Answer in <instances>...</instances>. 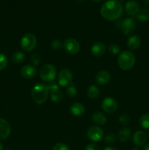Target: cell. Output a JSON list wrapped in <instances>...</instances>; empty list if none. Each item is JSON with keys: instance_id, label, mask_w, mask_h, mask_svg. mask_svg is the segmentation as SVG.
<instances>
[{"instance_id": "obj_7", "label": "cell", "mask_w": 149, "mask_h": 150, "mask_svg": "<svg viewBox=\"0 0 149 150\" xmlns=\"http://www.w3.org/2000/svg\"><path fill=\"white\" fill-rule=\"evenodd\" d=\"M64 48L68 54L75 55L78 54L80 50V45L78 41L74 38H68L65 40L63 44Z\"/></svg>"}, {"instance_id": "obj_5", "label": "cell", "mask_w": 149, "mask_h": 150, "mask_svg": "<svg viewBox=\"0 0 149 150\" xmlns=\"http://www.w3.org/2000/svg\"><path fill=\"white\" fill-rule=\"evenodd\" d=\"M37 38L33 34L28 33L23 35L20 40V46L26 51H32L36 48Z\"/></svg>"}, {"instance_id": "obj_15", "label": "cell", "mask_w": 149, "mask_h": 150, "mask_svg": "<svg viewBox=\"0 0 149 150\" xmlns=\"http://www.w3.org/2000/svg\"><path fill=\"white\" fill-rule=\"evenodd\" d=\"M146 140H147V136H146L144 132L141 131V130H138V131L135 132L132 138L133 143L137 146L144 145L145 143L146 142Z\"/></svg>"}, {"instance_id": "obj_29", "label": "cell", "mask_w": 149, "mask_h": 150, "mask_svg": "<svg viewBox=\"0 0 149 150\" xmlns=\"http://www.w3.org/2000/svg\"><path fill=\"white\" fill-rule=\"evenodd\" d=\"M120 46L118 44H112L109 46V52L113 55H116L120 52Z\"/></svg>"}, {"instance_id": "obj_21", "label": "cell", "mask_w": 149, "mask_h": 150, "mask_svg": "<svg viewBox=\"0 0 149 150\" xmlns=\"http://www.w3.org/2000/svg\"><path fill=\"white\" fill-rule=\"evenodd\" d=\"M131 129L129 127H124V128L121 129L119 131V133H118V140L121 142H127V141L129 140L130 137H131Z\"/></svg>"}, {"instance_id": "obj_18", "label": "cell", "mask_w": 149, "mask_h": 150, "mask_svg": "<svg viewBox=\"0 0 149 150\" xmlns=\"http://www.w3.org/2000/svg\"><path fill=\"white\" fill-rule=\"evenodd\" d=\"M70 112L74 117H80L83 115V113L85 112V107L84 105L80 103H73L70 108Z\"/></svg>"}, {"instance_id": "obj_35", "label": "cell", "mask_w": 149, "mask_h": 150, "mask_svg": "<svg viewBox=\"0 0 149 150\" xmlns=\"http://www.w3.org/2000/svg\"><path fill=\"white\" fill-rule=\"evenodd\" d=\"M103 150H118L117 148L112 147V146H107Z\"/></svg>"}, {"instance_id": "obj_20", "label": "cell", "mask_w": 149, "mask_h": 150, "mask_svg": "<svg viewBox=\"0 0 149 150\" xmlns=\"http://www.w3.org/2000/svg\"><path fill=\"white\" fill-rule=\"evenodd\" d=\"M92 120L95 124L103 125L106 124L107 117L103 113L100 112V111H96L92 115Z\"/></svg>"}, {"instance_id": "obj_39", "label": "cell", "mask_w": 149, "mask_h": 150, "mask_svg": "<svg viewBox=\"0 0 149 150\" xmlns=\"http://www.w3.org/2000/svg\"><path fill=\"white\" fill-rule=\"evenodd\" d=\"M76 1H77V2H79V3H83V2H85L86 0H76Z\"/></svg>"}, {"instance_id": "obj_28", "label": "cell", "mask_w": 149, "mask_h": 150, "mask_svg": "<svg viewBox=\"0 0 149 150\" xmlns=\"http://www.w3.org/2000/svg\"><path fill=\"white\" fill-rule=\"evenodd\" d=\"M8 63L7 57L4 54H0V71L4 70L6 68Z\"/></svg>"}, {"instance_id": "obj_11", "label": "cell", "mask_w": 149, "mask_h": 150, "mask_svg": "<svg viewBox=\"0 0 149 150\" xmlns=\"http://www.w3.org/2000/svg\"><path fill=\"white\" fill-rule=\"evenodd\" d=\"M48 87H49L50 98L51 100L55 103L61 102L63 99V95L58 86L55 83H53L48 86Z\"/></svg>"}, {"instance_id": "obj_19", "label": "cell", "mask_w": 149, "mask_h": 150, "mask_svg": "<svg viewBox=\"0 0 149 150\" xmlns=\"http://www.w3.org/2000/svg\"><path fill=\"white\" fill-rule=\"evenodd\" d=\"M141 45V39L137 35H133L129 38L127 41V46L131 50H136L140 48Z\"/></svg>"}, {"instance_id": "obj_26", "label": "cell", "mask_w": 149, "mask_h": 150, "mask_svg": "<svg viewBox=\"0 0 149 150\" xmlns=\"http://www.w3.org/2000/svg\"><path fill=\"white\" fill-rule=\"evenodd\" d=\"M67 94L68 96L71 97V98H73V97H76L77 95V90L75 88V86L71 83L70 85H69L67 87Z\"/></svg>"}, {"instance_id": "obj_32", "label": "cell", "mask_w": 149, "mask_h": 150, "mask_svg": "<svg viewBox=\"0 0 149 150\" xmlns=\"http://www.w3.org/2000/svg\"><path fill=\"white\" fill-rule=\"evenodd\" d=\"M53 150H70V149L67 145L62 143H58L53 146Z\"/></svg>"}, {"instance_id": "obj_34", "label": "cell", "mask_w": 149, "mask_h": 150, "mask_svg": "<svg viewBox=\"0 0 149 150\" xmlns=\"http://www.w3.org/2000/svg\"><path fill=\"white\" fill-rule=\"evenodd\" d=\"M85 150H100L99 146L95 144H90L86 147Z\"/></svg>"}, {"instance_id": "obj_9", "label": "cell", "mask_w": 149, "mask_h": 150, "mask_svg": "<svg viewBox=\"0 0 149 150\" xmlns=\"http://www.w3.org/2000/svg\"><path fill=\"white\" fill-rule=\"evenodd\" d=\"M87 136L91 141L94 142H100L104 137V132L102 128L97 126H91L87 131Z\"/></svg>"}, {"instance_id": "obj_8", "label": "cell", "mask_w": 149, "mask_h": 150, "mask_svg": "<svg viewBox=\"0 0 149 150\" xmlns=\"http://www.w3.org/2000/svg\"><path fill=\"white\" fill-rule=\"evenodd\" d=\"M136 28V23L131 18H127L121 21L120 23L119 29L125 35H129L134 32Z\"/></svg>"}, {"instance_id": "obj_14", "label": "cell", "mask_w": 149, "mask_h": 150, "mask_svg": "<svg viewBox=\"0 0 149 150\" xmlns=\"http://www.w3.org/2000/svg\"><path fill=\"white\" fill-rule=\"evenodd\" d=\"M20 73H21V76L25 79H31L35 77L37 75V70L34 66L28 64L22 67Z\"/></svg>"}, {"instance_id": "obj_24", "label": "cell", "mask_w": 149, "mask_h": 150, "mask_svg": "<svg viewBox=\"0 0 149 150\" xmlns=\"http://www.w3.org/2000/svg\"><path fill=\"white\" fill-rule=\"evenodd\" d=\"M25 54L21 51H15L12 55V61L15 64H20L23 62L25 59Z\"/></svg>"}, {"instance_id": "obj_22", "label": "cell", "mask_w": 149, "mask_h": 150, "mask_svg": "<svg viewBox=\"0 0 149 150\" xmlns=\"http://www.w3.org/2000/svg\"><path fill=\"white\" fill-rule=\"evenodd\" d=\"M99 89L95 85H91L87 89V95L91 99H96L99 95Z\"/></svg>"}, {"instance_id": "obj_31", "label": "cell", "mask_w": 149, "mask_h": 150, "mask_svg": "<svg viewBox=\"0 0 149 150\" xmlns=\"http://www.w3.org/2000/svg\"><path fill=\"white\" fill-rule=\"evenodd\" d=\"M105 142H106V144H108L114 143L115 141V136L113 133H108V134L105 136Z\"/></svg>"}, {"instance_id": "obj_37", "label": "cell", "mask_w": 149, "mask_h": 150, "mask_svg": "<svg viewBox=\"0 0 149 150\" xmlns=\"http://www.w3.org/2000/svg\"><path fill=\"white\" fill-rule=\"evenodd\" d=\"M143 150H149V144H148L146 145V146H145L144 148H143Z\"/></svg>"}, {"instance_id": "obj_3", "label": "cell", "mask_w": 149, "mask_h": 150, "mask_svg": "<svg viewBox=\"0 0 149 150\" xmlns=\"http://www.w3.org/2000/svg\"><path fill=\"white\" fill-rule=\"evenodd\" d=\"M135 56L131 51H124L119 54L118 64L123 70H129L135 64Z\"/></svg>"}, {"instance_id": "obj_36", "label": "cell", "mask_w": 149, "mask_h": 150, "mask_svg": "<svg viewBox=\"0 0 149 150\" xmlns=\"http://www.w3.org/2000/svg\"><path fill=\"white\" fill-rule=\"evenodd\" d=\"M142 1H143V2L144 3L145 5L148 6L149 7V0H142Z\"/></svg>"}, {"instance_id": "obj_41", "label": "cell", "mask_w": 149, "mask_h": 150, "mask_svg": "<svg viewBox=\"0 0 149 150\" xmlns=\"http://www.w3.org/2000/svg\"><path fill=\"white\" fill-rule=\"evenodd\" d=\"M132 150H139V149H137V148H134V149H133Z\"/></svg>"}, {"instance_id": "obj_2", "label": "cell", "mask_w": 149, "mask_h": 150, "mask_svg": "<svg viewBox=\"0 0 149 150\" xmlns=\"http://www.w3.org/2000/svg\"><path fill=\"white\" fill-rule=\"evenodd\" d=\"M49 95V87L44 83H37L32 89V98L34 102L42 105L46 102Z\"/></svg>"}, {"instance_id": "obj_10", "label": "cell", "mask_w": 149, "mask_h": 150, "mask_svg": "<svg viewBox=\"0 0 149 150\" xmlns=\"http://www.w3.org/2000/svg\"><path fill=\"white\" fill-rule=\"evenodd\" d=\"M102 108L105 112L108 114H112L116 111L118 108V103L114 98H106L102 100Z\"/></svg>"}, {"instance_id": "obj_1", "label": "cell", "mask_w": 149, "mask_h": 150, "mask_svg": "<svg viewBox=\"0 0 149 150\" xmlns=\"http://www.w3.org/2000/svg\"><path fill=\"white\" fill-rule=\"evenodd\" d=\"M124 11L122 4L118 0H108L102 5L100 13L108 21H115L119 18Z\"/></svg>"}, {"instance_id": "obj_30", "label": "cell", "mask_w": 149, "mask_h": 150, "mask_svg": "<svg viewBox=\"0 0 149 150\" xmlns=\"http://www.w3.org/2000/svg\"><path fill=\"white\" fill-rule=\"evenodd\" d=\"M130 118L129 117L128 114H122L119 117V122L120 123H121L122 125H127L128 123H129Z\"/></svg>"}, {"instance_id": "obj_16", "label": "cell", "mask_w": 149, "mask_h": 150, "mask_svg": "<svg viewBox=\"0 0 149 150\" xmlns=\"http://www.w3.org/2000/svg\"><path fill=\"white\" fill-rule=\"evenodd\" d=\"M110 73L107 70H101L96 74V81L100 85H105L110 80Z\"/></svg>"}, {"instance_id": "obj_25", "label": "cell", "mask_w": 149, "mask_h": 150, "mask_svg": "<svg viewBox=\"0 0 149 150\" xmlns=\"http://www.w3.org/2000/svg\"><path fill=\"white\" fill-rule=\"evenodd\" d=\"M140 124L143 128L149 130V114H144L140 118Z\"/></svg>"}, {"instance_id": "obj_40", "label": "cell", "mask_w": 149, "mask_h": 150, "mask_svg": "<svg viewBox=\"0 0 149 150\" xmlns=\"http://www.w3.org/2000/svg\"><path fill=\"white\" fill-rule=\"evenodd\" d=\"M93 1H102V0H93Z\"/></svg>"}, {"instance_id": "obj_12", "label": "cell", "mask_w": 149, "mask_h": 150, "mask_svg": "<svg viewBox=\"0 0 149 150\" xmlns=\"http://www.w3.org/2000/svg\"><path fill=\"white\" fill-rule=\"evenodd\" d=\"M126 13L130 16H134L137 14L140 11V4L137 1L134 0H130L125 4L124 7Z\"/></svg>"}, {"instance_id": "obj_33", "label": "cell", "mask_w": 149, "mask_h": 150, "mask_svg": "<svg viewBox=\"0 0 149 150\" xmlns=\"http://www.w3.org/2000/svg\"><path fill=\"white\" fill-rule=\"evenodd\" d=\"M31 60H32V62L34 65H37L40 62V57L38 54H34L32 55Z\"/></svg>"}, {"instance_id": "obj_17", "label": "cell", "mask_w": 149, "mask_h": 150, "mask_svg": "<svg viewBox=\"0 0 149 150\" xmlns=\"http://www.w3.org/2000/svg\"><path fill=\"white\" fill-rule=\"evenodd\" d=\"M91 54L95 57H102L106 51V46L102 42H96L91 47Z\"/></svg>"}, {"instance_id": "obj_13", "label": "cell", "mask_w": 149, "mask_h": 150, "mask_svg": "<svg viewBox=\"0 0 149 150\" xmlns=\"http://www.w3.org/2000/svg\"><path fill=\"white\" fill-rule=\"evenodd\" d=\"M11 133V127L6 120L0 118V140L7 139Z\"/></svg>"}, {"instance_id": "obj_27", "label": "cell", "mask_w": 149, "mask_h": 150, "mask_svg": "<svg viewBox=\"0 0 149 150\" xmlns=\"http://www.w3.org/2000/svg\"><path fill=\"white\" fill-rule=\"evenodd\" d=\"M62 42L59 40H52V42H51V47L52 49H53L54 51H59L62 48Z\"/></svg>"}, {"instance_id": "obj_4", "label": "cell", "mask_w": 149, "mask_h": 150, "mask_svg": "<svg viewBox=\"0 0 149 150\" xmlns=\"http://www.w3.org/2000/svg\"><path fill=\"white\" fill-rule=\"evenodd\" d=\"M56 76V69L51 64H45L39 71V77L45 82H52Z\"/></svg>"}, {"instance_id": "obj_38", "label": "cell", "mask_w": 149, "mask_h": 150, "mask_svg": "<svg viewBox=\"0 0 149 150\" xmlns=\"http://www.w3.org/2000/svg\"><path fill=\"white\" fill-rule=\"evenodd\" d=\"M0 150H4V146H3V144L1 142H0Z\"/></svg>"}, {"instance_id": "obj_23", "label": "cell", "mask_w": 149, "mask_h": 150, "mask_svg": "<svg viewBox=\"0 0 149 150\" xmlns=\"http://www.w3.org/2000/svg\"><path fill=\"white\" fill-rule=\"evenodd\" d=\"M136 18L140 22H145L149 20V10L143 9L140 10V11L136 15Z\"/></svg>"}, {"instance_id": "obj_6", "label": "cell", "mask_w": 149, "mask_h": 150, "mask_svg": "<svg viewBox=\"0 0 149 150\" xmlns=\"http://www.w3.org/2000/svg\"><path fill=\"white\" fill-rule=\"evenodd\" d=\"M72 73L69 69L64 68L60 70L58 75V83L63 87H67L70 85L72 81Z\"/></svg>"}]
</instances>
